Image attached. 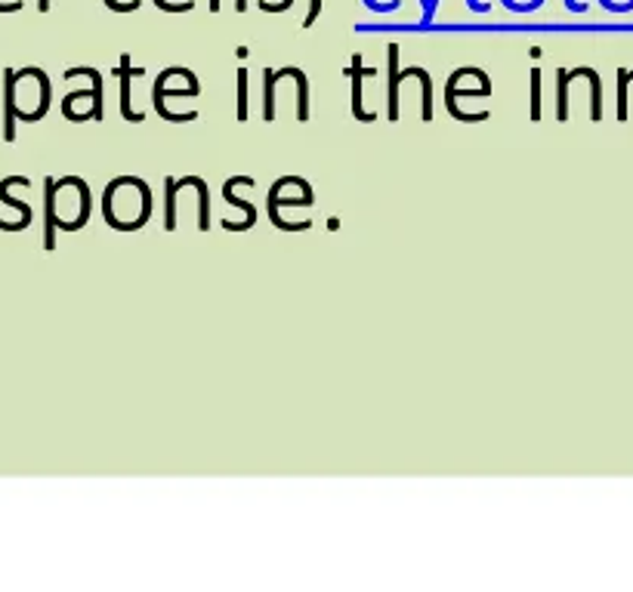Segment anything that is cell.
Here are the masks:
<instances>
[{
    "label": "cell",
    "mask_w": 633,
    "mask_h": 592,
    "mask_svg": "<svg viewBox=\"0 0 633 592\" xmlns=\"http://www.w3.org/2000/svg\"><path fill=\"white\" fill-rule=\"evenodd\" d=\"M10 185H23V189H28V185H32V179H25V176H6V179H0V201H4V204H10V207H16V211L23 213V220H19V222H4V220H0V232H23V229L32 226L34 211L28 204H23L19 198H10Z\"/></svg>",
    "instance_id": "obj_1"
},
{
    "label": "cell",
    "mask_w": 633,
    "mask_h": 592,
    "mask_svg": "<svg viewBox=\"0 0 633 592\" xmlns=\"http://www.w3.org/2000/svg\"><path fill=\"white\" fill-rule=\"evenodd\" d=\"M19 71H4V139L6 142H16V121H19V103H16V93H19Z\"/></svg>",
    "instance_id": "obj_2"
},
{
    "label": "cell",
    "mask_w": 633,
    "mask_h": 592,
    "mask_svg": "<svg viewBox=\"0 0 633 592\" xmlns=\"http://www.w3.org/2000/svg\"><path fill=\"white\" fill-rule=\"evenodd\" d=\"M114 75H118V81H121V118L124 121H131V124H136V121H142V114H136L133 108H131V81L133 77H140V75H146L142 68H131V56H121V65L114 68Z\"/></svg>",
    "instance_id": "obj_3"
},
{
    "label": "cell",
    "mask_w": 633,
    "mask_h": 592,
    "mask_svg": "<svg viewBox=\"0 0 633 592\" xmlns=\"http://www.w3.org/2000/svg\"><path fill=\"white\" fill-rule=\"evenodd\" d=\"M56 179L47 176L44 179V250H56V232H59V216H56Z\"/></svg>",
    "instance_id": "obj_4"
},
{
    "label": "cell",
    "mask_w": 633,
    "mask_h": 592,
    "mask_svg": "<svg viewBox=\"0 0 633 592\" xmlns=\"http://www.w3.org/2000/svg\"><path fill=\"white\" fill-rule=\"evenodd\" d=\"M349 75H352V114H356L358 121H374L377 114H374V112H365V108H362V77H365V75H374V71H371V68H368V71L362 68V56H352Z\"/></svg>",
    "instance_id": "obj_5"
},
{
    "label": "cell",
    "mask_w": 633,
    "mask_h": 592,
    "mask_svg": "<svg viewBox=\"0 0 633 592\" xmlns=\"http://www.w3.org/2000/svg\"><path fill=\"white\" fill-rule=\"evenodd\" d=\"M66 77H90L93 84V93H96V105H93V121H103L105 108H103V75H99L96 68H90V65H77V68H68Z\"/></svg>",
    "instance_id": "obj_6"
},
{
    "label": "cell",
    "mask_w": 633,
    "mask_h": 592,
    "mask_svg": "<svg viewBox=\"0 0 633 592\" xmlns=\"http://www.w3.org/2000/svg\"><path fill=\"white\" fill-rule=\"evenodd\" d=\"M386 59H390V121H399V81H402V75L395 71V65H399V47H395V43L386 47Z\"/></svg>",
    "instance_id": "obj_7"
},
{
    "label": "cell",
    "mask_w": 633,
    "mask_h": 592,
    "mask_svg": "<svg viewBox=\"0 0 633 592\" xmlns=\"http://www.w3.org/2000/svg\"><path fill=\"white\" fill-rule=\"evenodd\" d=\"M222 198H226L229 204H235V207H241V211H244V232H248V229H254V222H257L254 204H248V201L235 198V194H232V183H229V179H226V185H222Z\"/></svg>",
    "instance_id": "obj_8"
},
{
    "label": "cell",
    "mask_w": 633,
    "mask_h": 592,
    "mask_svg": "<svg viewBox=\"0 0 633 592\" xmlns=\"http://www.w3.org/2000/svg\"><path fill=\"white\" fill-rule=\"evenodd\" d=\"M531 121H541V71H531Z\"/></svg>",
    "instance_id": "obj_9"
},
{
    "label": "cell",
    "mask_w": 633,
    "mask_h": 592,
    "mask_svg": "<svg viewBox=\"0 0 633 592\" xmlns=\"http://www.w3.org/2000/svg\"><path fill=\"white\" fill-rule=\"evenodd\" d=\"M239 121L244 124V121H248V71L244 68H239Z\"/></svg>",
    "instance_id": "obj_10"
},
{
    "label": "cell",
    "mask_w": 633,
    "mask_h": 592,
    "mask_svg": "<svg viewBox=\"0 0 633 592\" xmlns=\"http://www.w3.org/2000/svg\"><path fill=\"white\" fill-rule=\"evenodd\" d=\"M319 13H321V0H312V4H309V16L303 19V28H312V22Z\"/></svg>",
    "instance_id": "obj_11"
},
{
    "label": "cell",
    "mask_w": 633,
    "mask_h": 592,
    "mask_svg": "<svg viewBox=\"0 0 633 592\" xmlns=\"http://www.w3.org/2000/svg\"><path fill=\"white\" fill-rule=\"evenodd\" d=\"M23 10V0H13V4H0V13H19Z\"/></svg>",
    "instance_id": "obj_12"
},
{
    "label": "cell",
    "mask_w": 633,
    "mask_h": 592,
    "mask_svg": "<svg viewBox=\"0 0 633 592\" xmlns=\"http://www.w3.org/2000/svg\"><path fill=\"white\" fill-rule=\"evenodd\" d=\"M436 4H439V0H427V6H423V13H427V22L433 19V13H436Z\"/></svg>",
    "instance_id": "obj_13"
},
{
    "label": "cell",
    "mask_w": 633,
    "mask_h": 592,
    "mask_svg": "<svg viewBox=\"0 0 633 592\" xmlns=\"http://www.w3.org/2000/svg\"><path fill=\"white\" fill-rule=\"evenodd\" d=\"M235 10H239V13L248 10V0H235Z\"/></svg>",
    "instance_id": "obj_14"
},
{
    "label": "cell",
    "mask_w": 633,
    "mask_h": 592,
    "mask_svg": "<svg viewBox=\"0 0 633 592\" xmlns=\"http://www.w3.org/2000/svg\"><path fill=\"white\" fill-rule=\"evenodd\" d=\"M38 10L47 13V10H50V0H38Z\"/></svg>",
    "instance_id": "obj_15"
},
{
    "label": "cell",
    "mask_w": 633,
    "mask_h": 592,
    "mask_svg": "<svg viewBox=\"0 0 633 592\" xmlns=\"http://www.w3.org/2000/svg\"><path fill=\"white\" fill-rule=\"evenodd\" d=\"M211 13H220V0H211Z\"/></svg>",
    "instance_id": "obj_16"
},
{
    "label": "cell",
    "mask_w": 633,
    "mask_h": 592,
    "mask_svg": "<svg viewBox=\"0 0 633 592\" xmlns=\"http://www.w3.org/2000/svg\"><path fill=\"white\" fill-rule=\"evenodd\" d=\"M423 6H427V0H423Z\"/></svg>",
    "instance_id": "obj_17"
}]
</instances>
